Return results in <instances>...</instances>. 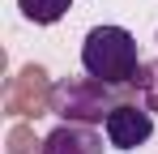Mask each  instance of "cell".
<instances>
[{
    "instance_id": "obj_1",
    "label": "cell",
    "mask_w": 158,
    "mask_h": 154,
    "mask_svg": "<svg viewBox=\"0 0 158 154\" xmlns=\"http://www.w3.org/2000/svg\"><path fill=\"white\" fill-rule=\"evenodd\" d=\"M81 69L85 77L103 81V86H128L141 73V56L137 39L124 26H94L81 43Z\"/></svg>"
},
{
    "instance_id": "obj_2",
    "label": "cell",
    "mask_w": 158,
    "mask_h": 154,
    "mask_svg": "<svg viewBox=\"0 0 158 154\" xmlns=\"http://www.w3.org/2000/svg\"><path fill=\"white\" fill-rule=\"evenodd\" d=\"M111 86L94 81V77H77V81H60L52 90V111L64 116L69 124H98L111 116Z\"/></svg>"
},
{
    "instance_id": "obj_3",
    "label": "cell",
    "mask_w": 158,
    "mask_h": 154,
    "mask_svg": "<svg viewBox=\"0 0 158 154\" xmlns=\"http://www.w3.org/2000/svg\"><path fill=\"white\" fill-rule=\"evenodd\" d=\"M103 128H107L111 150H137L154 137V111L145 103H115L111 116L103 120Z\"/></svg>"
},
{
    "instance_id": "obj_4",
    "label": "cell",
    "mask_w": 158,
    "mask_h": 154,
    "mask_svg": "<svg viewBox=\"0 0 158 154\" xmlns=\"http://www.w3.org/2000/svg\"><path fill=\"white\" fill-rule=\"evenodd\" d=\"M43 154H103V137L90 124H60L43 137Z\"/></svg>"
},
{
    "instance_id": "obj_5",
    "label": "cell",
    "mask_w": 158,
    "mask_h": 154,
    "mask_svg": "<svg viewBox=\"0 0 158 154\" xmlns=\"http://www.w3.org/2000/svg\"><path fill=\"white\" fill-rule=\"evenodd\" d=\"M43 69H34L30 64L26 73H22V81L9 90V111H17V116H39V107H43Z\"/></svg>"
},
{
    "instance_id": "obj_6",
    "label": "cell",
    "mask_w": 158,
    "mask_h": 154,
    "mask_svg": "<svg viewBox=\"0 0 158 154\" xmlns=\"http://www.w3.org/2000/svg\"><path fill=\"white\" fill-rule=\"evenodd\" d=\"M69 4H73V0H17L22 17H26V22H34V26H52V22H60V17L69 13Z\"/></svg>"
},
{
    "instance_id": "obj_7",
    "label": "cell",
    "mask_w": 158,
    "mask_h": 154,
    "mask_svg": "<svg viewBox=\"0 0 158 154\" xmlns=\"http://www.w3.org/2000/svg\"><path fill=\"white\" fill-rule=\"evenodd\" d=\"M137 86H141V99H145V107H150V111H158V64H141Z\"/></svg>"
},
{
    "instance_id": "obj_8",
    "label": "cell",
    "mask_w": 158,
    "mask_h": 154,
    "mask_svg": "<svg viewBox=\"0 0 158 154\" xmlns=\"http://www.w3.org/2000/svg\"><path fill=\"white\" fill-rule=\"evenodd\" d=\"M34 146H39V141H34L30 128H13V133H9V150L13 154H43V150H34Z\"/></svg>"
}]
</instances>
